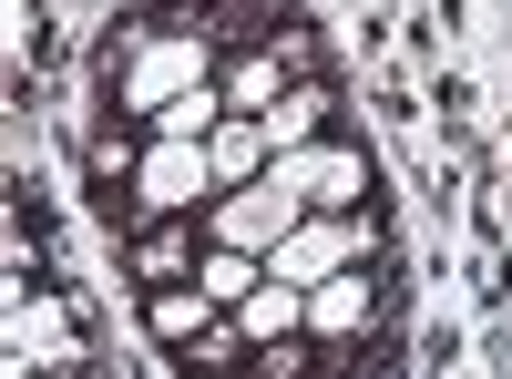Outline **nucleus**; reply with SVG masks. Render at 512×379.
Instances as JSON below:
<instances>
[{
    "label": "nucleus",
    "instance_id": "7ed1b4c3",
    "mask_svg": "<svg viewBox=\"0 0 512 379\" xmlns=\"http://www.w3.org/2000/svg\"><path fill=\"white\" fill-rule=\"evenodd\" d=\"M226 103L236 113H256L267 123L277 103H287V82H308V31H277V41H256V52H226Z\"/></svg>",
    "mask_w": 512,
    "mask_h": 379
},
{
    "label": "nucleus",
    "instance_id": "2eb2a0df",
    "mask_svg": "<svg viewBox=\"0 0 512 379\" xmlns=\"http://www.w3.org/2000/svg\"><path fill=\"white\" fill-rule=\"evenodd\" d=\"M21 379H82V369H21Z\"/></svg>",
    "mask_w": 512,
    "mask_h": 379
},
{
    "label": "nucleus",
    "instance_id": "6e6552de",
    "mask_svg": "<svg viewBox=\"0 0 512 379\" xmlns=\"http://www.w3.org/2000/svg\"><path fill=\"white\" fill-rule=\"evenodd\" d=\"M205 154H216V185H226V195L256 185V175L277 164V144H267V123H256V113H226L216 134H205Z\"/></svg>",
    "mask_w": 512,
    "mask_h": 379
},
{
    "label": "nucleus",
    "instance_id": "39448f33",
    "mask_svg": "<svg viewBox=\"0 0 512 379\" xmlns=\"http://www.w3.org/2000/svg\"><path fill=\"white\" fill-rule=\"evenodd\" d=\"M123 267H134V287H185V277L205 267V216L134 226V236H123Z\"/></svg>",
    "mask_w": 512,
    "mask_h": 379
},
{
    "label": "nucleus",
    "instance_id": "423d86ee",
    "mask_svg": "<svg viewBox=\"0 0 512 379\" xmlns=\"http://www.w3.org/2000/svg\"><path fill=\"white\" fill-rule=\"evenodd\" d=\"M82 349H72V318H62V298H21L11 308V379L21 369H72Z\"/></svg>",
    "mask_w": 512,
    "mask_h": 379
},
{
    "label": "nucleus",
    "instance_id": "f8f14e48",
    "mask_svg": "<svg viewBox=\"0 0 512 379\" xmlns=\"http://www.w3.org/2000/svg\"><path fill=\"white\" fill-rule=\"evenodd\" d=\"M195 287H205V298H216V308H246L256 287H267V257H246V246H205Z\"/></svg>",
    "mask_w": 512,
    "mask_h": 379
},
{
    "label": "nucleus",
    "instance_id": "f03ea898",
    "mask_svg": "<svg viewBox=\"0 0 512 379\" xmlns=\"http://www.w3.org/2000/svg\"><path fill=\"white\" fill-rule=\"evenodd\" d=\"M308 216H318V205H297V195H277L267 175H256V185H236V195H216V205H205V246H246V257H277V246L308 226Z\"/></svg>",
    "mask_w": 512,
    "mask_h": 379
},
{
    "label": "nucleus",
    "instance_id": "f257e3e1",
    "mask_svg": "<svg viewBox=\"0 0 512 379\" xmlns=\"http://www.w3.org/2000/svg\"><path fill=\"white\" fill-rule=\"evenodd\" d=\"M216 72H226V41L205 31V11H195V21H154V31L134 41V62H123V113L154 123L164 103H185L195 82H216Z\"/></svg>",
    "mask_w": 512,
    "mask_h": 379
},
{
    "label": "nucleus",
    "instance_id": "20e7f679",
    "mask_svg": "<svg viewBox=\"0 0 512 379\" xmlns=\"http://www.w3.org/2000/svg\"><path fill=\"white\" fill-rule=\"evenodd\" d=\"M379 298H390V277H379V267L318 277V287H308V339H318V349H359L369 328H379Z\"/></svg>",
    "mask_w": 512,
    "mask_h": 379
},
{
    "label": "nucleus",
    "instance_id": "1a4fd4ad",
    "mask_svg": "<svg viewBox=\"0 0 512 379\" xmlns=\"http://www.w3.org/2000/svg\"><path fill=\"white\" fill-rule=\"evenodd\" d=\"M328 113H338V93L308 72V82H287V103L267 113V144L277 154H297V144H328Z\"/></svg>",
    "mask_w": 512,
    "mask_h": 379
},
{
    "label": "nucleus",
    "instance_id": "9b49d317",
    "mask_svg": "<svg viewBox=\"0 0 512 379\" xmlns=\"http://www.w3.org/2000/svg\"><path fill=\"white\" fill-rule=\"evenodd\" d=\"M226 113H236V103H226V82H195V93H185V103H164L144 134H154V144H205Z\"/></svg>",
    "mask_w": 512,
    "mask_h": 379
},
{
    "label": "nucleus",
    "instance_id": "9d476101",
    "mask_svg": "<svg viewBox=\"0 0 512 379\" xmlns=\"http://www.w3.org/2000/svg\"><path fill=\"white\" fill-rule=\"evenodd\" d=\"M226 318L246 328L256 349H267V339H308V287H287V277H267V287H256L246 308H226Z\"/></svg>",
    "mask_w": 512,
    "mask_h": 379
},
{
    "label": "nucleus",
    "instance_id": "ddd939ff",
    "mask_svg": "<svg viewBox=\"0 0 512 379\" xmlns=\"http://www.w3.org/2000/svg\"><path fill=\"white\" fill-rule=\"evenodd\" d=\"M359 205H369V154L328 144V185H318V216H359Z\"/></svg>",
    "mask_w": 512,
    "mask_h": 379
},
{
    "label": "nucleus",
    "instance_id": "4468645a",
    "mask_svg": "<svg viewBox=\"0 0 512 379\" xmlns=\"http://www.w3.org/2000/svg\"><path fill=\"white\" fill-rule=\"evenodd\" d=\"M267 185H277V195H297V205H318V185H328V144L277 154V164H267Z\"/></svg>",
    "mask_w": 512,
    "mask_h": 379
},
{
    "label": "nucleus",
    "instance_id": "0eeeda50",
    "mask_svg": "<svg viewBox=\"0 0 512 379\" xmlns=\"http://www.w3.org/2000/svg\"><path fill=\"white\" fill-rule=\"evenodd\" d=\"M216 318H226V308L205 298L195 277H185V287H144V339H154V349H195Z\"/></svg>",
    "mask_w": 512,
    "mask_h": 379
}]
</instances>
